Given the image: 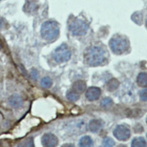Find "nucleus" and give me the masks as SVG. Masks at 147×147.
<instances>
[{"mask_svg":"<svg viewBox=\"0 0 147 147\" xmlns=\"http://www.w3.org/2000/svg\"><path fill=\"white\" fill-rule=\"evenodd\" d=\"M32 78L34 79V80H36V79L38 78L39 74H38V71H37L36 69H33L32 71Z\"/></svg>","mask_w":147,"mask_h":147,"instance_id":"nucleus-22","label":"nucleus"},{"mask_svg":"<svg viewBox=\"0 0 147 147\" xmlns=\"http://www.w3.org/2000/svg\"><path fill=\"white\" fill-rule=\"evenodd\" d=\"M59 34V27L55 21H47L42 24L41 36L44 39L52 41L57 38Z\"/></svg>","mask_w":147,"mask_h":147,"instance_id":"nucleus-2","label":"nucleus"},{"mask_svg":"<svg viewBox=\"0 0 147 147\" xmlns=\"http://www.w3.org/2000/svg\"><path fill=\"white\" fill-rule=\"evenodd\" d=\"M146 123H147V118H146Z\"/></svg>","mask_w":147,"mask_h":147,"instance_id":"nucleus-27","label":"nucleus"},{"mask_svg":"<svg viewBox=\"0 0 147 147\" xmlns=\"http://www.w3.org/2000/svg\"><path fill=\"white\" fill-rule=\"evenodd\" d=\"M119 82L118 80L115 78H113L108 82L107 89L109 91H115L119 86Z\"/></svg>","mask_w":147,"mask_h":147,"instance_id":"nucleus-16","label":"nucleus"},{"mask_svg":"<svg viewBox=\"0 0 147 147\" xmlns=\"http://www.w3.org/2000/svg\"><path fill=\"white\" fill-rule=\"evenodd\" d=\"M103 127V122L101 120H98V119H93L91 120L89 122V128L90 131L92 132H97L101 129Z\"/></svg>","mask_w":147,"mask_h":147,"instance_id":"nucleus-10","label":"nucleus"},{"mask_svg":"<svg viewBox=\"0 0 147 147\" xmlns=\"http://www.w3.org/2000/svg\"><path fill=\"white\" fill-rule=\"evenodd\" d=\"M140 97L142 101H147V89H143L140 93Z\"/></svg>","mask_w":147,"mask_h":147,"instance_id":"nucleus-21","label":"nucleus"},{"mask_svg":"<svg viewBox=\"0 0 147 147\" xmlns=\"http://www.w3.org/2000/svg\"><path fill=\"white\" fill-rule=\"evenodd\" d=\"M0 1H1V0H0Z\"/></svg>","mask_w":147,"mask_h":147,"instance_id":"nucleus-29","label":"nucleus"},{"mask_svg":"<svg viewBox=\"0 0 147 147\" xmlns=\"http://www.w3.org/2000/svg\"><path fill=\"white\" fill-rule=\"evenodd\" d=\"M3 26V20H0V29L2 28Z\"/></svg>","mask_w":147,"mask_h":147,"instance_id":"nucleus-24","label":"nucleus"},{"mask_svg":"<svg viewBox=\"0 0 147 147\" xmlns=\"http://www.w3.org/2000/svg\"><path fill=\"white\" fill-rule=\"evenodd\" d=\"M146 25H147V20H146Z\"/></svg>","mask_w":147,"mask_h":147,"instance_id":"nucleus-28","label":"nucleus"},{"mask_svg":"<svg viewBox=\"0 0 147 147\" xmlns=\"http://www.w3.org/2000/svg\"><path fill=\"white\" fill-rule=\"evenodd\" d=\"M79 146L80 147H93V142L91 137L86 136L80 138L79 141Z\"/></svg>","mask_w":147,"mask_h":147,"instance_id":"nucleus-12","label":"nucleus"},{"mask_svg":"<svg viewBox=\"0 0 147 147\" xmlns=\"http://www.w3.org/2000/svg\"><path fill=\"white\" fill-rule=\"evenodd\" d=\"M131 146V147H147V143L142 137H138L132 140Z\"/></svg>","mask_w":147,"mask_h":147,"instance_id":"nucleus-14","label":"nucleus"},{"mask_svg":"<svg viewBox=\"0 0 147 147\" xmlns=\"http://www.w3.org/2000/svg\"><path fill=\"white\" fill-rule=\"evenodd\" d=\"M115 142L111 138H106L103 140V146L104 147H113Z\"/></svg>","mask_w":147,"mask_h":147,"instance_id":"nucleus-19","label":"nucleus"},{"mask_svg":"<svg viewBox=\"0 0 147 147\" xmlns=\"http://www.w3.org/2000/svg\"><path fill=\"white\" fill-rule=\"evenodd\" d=\"M86 83L82 80H78V81L75 82L74 83L72 88L73 91H75L77 93H81L82 92L84 91V90L86 89Z\"/></svg>","mask_w":147,"mask_h":147,"instance_id":"nucleus-11","label":"nucleus"},{"mask_svg":"<svg viewBox=\"0 0 147 147\" xmlns=\"http://www.w3.org/2000/svg\"><path fill=\"white\" fill-rule=\"evenodd\" d=\"M146 136H147V135H146Z\"/></svg>","mask_w":147,"mask_h":147,"instance_id":"nucleus-30","label":"nucleus"},{"mask_svg":"<svg viewBox=\"0 0 147 147\" xmlns=\"http://www.w3.org/2000/svg\"><path fill=\"white\" fill-rule=\"evenodd\" d=\"M1 48H2V45H1V42H0V49H1Z\"/></svg>","mask_w":147,"mask_h":147,"instance_id":"nucleus-26","label":"nucleus"},{"mask_svg":"<svg viewBox=\"0 0 147 147\" xmlns=\"http://www.w3.org/2000/svg\"><path fill=\"white\" fill-rule=\"evenodd\" d=\"M117 147H127V146H125V145H124V144H119Z\"/></svg>","mask_w":147,"mask_h":147,"instance_id":"nucleus-25","label":"nucleus"},{"mask_svg":"<svg viewBox=\"0 0 147 147\" xmlns=\"http://www.w3.org/2000/svg\"><path fill=\"white\" fill-rule=\"evenodd\" d=\"M53 84L52 80L49 77H45L42 79L41 85L45 88H50Z\"/></svg>","mask_w":147,"mask_h":147,"instance_id":"nucleus-18","label":"nucleus"},{"mask_svg":"<svg viewBox=\"0 0 147 147\" xmlns=\"http://www.w3.org/2000/svg\"><path fill=\"white\" fill-rule=\"evenodd\" d=\"M69 29L74 36H84L87 34L89 29V25L81 19H76L71 22Z\"/></svg>","mask_w":147,"mask_h":147,"instance_id":"nucleus-4","label":"nucleus"},{"mask_svg":"<svg viewBox=\"0 0 147 147\" xmlns=\"http://www.w3.org/2000/svg\"><path fill=\"white\" fill-rule=\"evenodd\" d=\"M18 147H35L34 139L32 137L23 140L18 145Z\"/></svg>","mask_w":147,"mask_h":147,"instance_id":"nucleus-15","label":"nucleus"},{"mask_svg":"<svg viewBox=\"0 0 147 147\" xmlns=\"http://www.w3.org/2000/svg\"><path fill=\"white\" fill-rule=\"evenodd\" d=\"M86 62L91 66H97L105 60V53L101 47H91L87 49L84 54Z\"/></svg>","mask_w":147,"mask_h":147,"instance_id":"nucleus-1","label":"nucleus"},{"mask_svg":"<svg viewBox=\"0 0 147 147\" xmlns=\"http://www.w3.org/2000/svg\"><path fill=\"white\" fill-rule=\"evenodd\" d=\"M137 84L141 87H147V73L142 72L139 74L137 77Z\"/></svg>","mask_w":147,"mask_h":147,"instance_id":"nucleus-13","label":"nucleus"},{"mask_svg":"<svg viewBox=\"0 0 147 147\" xmlns=\"http://www.w3.org/2000/svg\"><path fill=\"white\" fill-rule=\"evenodd\" d=\"M61 147H76V146H74V145L71 144H63Z\"/></svg>","mask_w":147,"mask_h":147,"instance_id":"nucleus-23","label":"nucleus"},{"mask_svg":"<svg viewBox=\"0 0 147 147\" xmlns=\"http://www.w3.org/2000/svg\"><path fill=\"white\" fill-rule=\"evenodd\" d=\"M113 104V100L110 97L104 98L101 102V106L104 108H108Z\"/></svg>","mask_w":147,"mask_h":147,"instance_id":"nucleus-20","label":"nucleus"},{"mask_svg":"<svg viewBox=\"0 0 147 147\" xmlns=\"http://www.w3.org/2000/svg\"><path fill=\"white\" fill-rule=\"evenodd\" d=\"M67 98L69 100L71 101V102H76V101H77L80 98V95H79L78 93H76V92L74 91H69L67 93Z\"/></svg>","mask_w":147,"mask_h":147,"instance_id":"nucleus-17","label":"nucleus"},{"mask_svg":"<svg viewBox=\"0 0 147 147\" xmlns=\"http://www.w3.org/2000/svg\"><path fill=\"white\" fill-rule=\"evenodd\" d=\"M110 47L114 53L120 55L127 50L128 43L125 39L121 37H115L110 40Z\"/></svg>","mask_w":147,"mask_h":147,"instance_id":"nucleus-5","label":"nucleus"},{"mask_svg":"<svg viewBox=\"0 0 147 147\" xmlns=\"http://www.w3.org/2000/svg\"><path fill=\"white\" fill-rule=\"evenodd\" d=\"M42 143L44 147H56L58 144V139L53 134H45L42 138Z\"/></svg>","mask_w":147,"mask_h":147,"instance_id":"nucleus-7","label":"nucleus"},{"mask_svg":"<svg viewBox=\"0 0 147 147\" xmlns=\"http://www.w3.org/2000/svg\"><path fill=\"white\" fill-rule=\"evenodd\" d=\"M116 138L121 141H126L129 138L131 132L127 127L124 125H118L113 132Z\"/></svg>","mask_w":147,"mask_h":147,"instance_id":"nucleus-6","label":"nucleus"},{"mask_svg":"<svg viewBox=\"0 0 147 147\" xmlns=\"http://www.w3.org/2000/svg\"><path fill=\"white\" fill-rule=\"evenodd\" d=\"M9 104H10V106H12V107L15 108H18L23 106V100L19 96V95H14L10 97V99H9Z\"/></svg>","mask_w":147,"mask_h":147,"instance_id":"nucleus-9","label":"nucleus"},{"mask_svg":"<svg viewBox=\"0 0 147 147\" xmlns=\"http://www.w3.org/2000/svg\"><path fill=\"white\" fill-rule=\"evenodd\" d=\"M101 95V90L95 87H90L86 92V97L89 101H95L98 100Z\"/></svg>","mask_w":147,"mask_h":147,"instance_id":"nucleus-8","label":"nucleus"},{"mask_svg":"<svg viewBox=\"0 0 147 147\" xmlns=\"http://www.w3.org/2000/svg\"><path fill=\"white\" fill-rule=\"evenodd\" d=\"M71 51L67 45L63 44L57 48L53 53V58L57 63H63L71 57Z\"/></svg>","mask_w":147,"mask_h":147,"instance_id":"nucleus-3","label":"nucleus"}]
</instances>
